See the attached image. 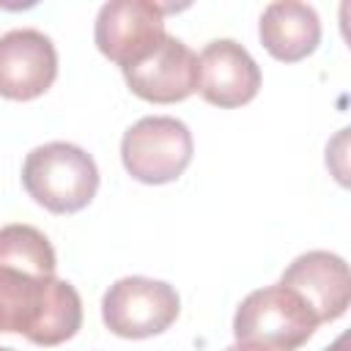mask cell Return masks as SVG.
<instances>
[{"instance_id": "1", "label": "cell", "mask_w": 351, "mask_h": 351, "mask_svg": "<svg viewBox=\"0 0 351 351\" xmlns=\"http://www.w3.org/2000/svg\"><path fill=\"white\" fill-rule=\"evenodd\" d=\"M82 326V299L69 280L0 266V335H22L33 346H60Z\"/></svg>"}, {"instance_id": "2", "label": "cell", "mask_w": 351, "mask_h": 351, "mask_svg": "<svg viewBox=\"0 0 351 351\" xmlns=\"http://www.w3.org/2000/svg\"><path fill=\"white\" fill-rule=\"evenodd\" d=\"M27 195L52 214H74L85 208L99 189V167L93 156L74 143L36 145L22 165Z\"/></svg>"}, {"instance_id": "3", "label": "cell", "mask_w": 351, "mask_h": 351, "mask_svg": "<svg viewBox=\"0 0 351 351\" xmlns=\"http://www.w3.org/2000/svg\"><path fill=\"white\" fill-rule=\"evenodd\" d=\"M315 329L318 318L313 310L282 282L247 293L233 315L236 343L258 351H296L313 337Z\"/></svg>"}, {"instance_id": "4", "label": "cell", "mask_w": 351, "mask_h": 351, "mask_svg": "<svg viewBox=\"0 0 351 351\" xmlns=\"http://www.w3.org/2000/svg\"><path fill=\"white\" fill-rule=\"evenodd\" d=\"M192 132L173 115H145L123 132L121 162L140 184H170L192 162Z\"/></svg>"}, {"instance_id": "5", "label": "cell", "mask_w": 351, "mask_h": 351, "mask_svg": "<svg viewBox=\"0 0 351 351\" xmlns=\"http://www.w3.org/2000/svg\"><path fill=\"white\" fill-rule=\"evenodd\" d=\"M181 313L178 291L154 277H121L101 296L104 326L126 340H143L162 335Z\"/></svg>"}, {"instance_id": "6", "label": "cell", "mask_w": 351, "mask_h": 351, "mask_svg": "<svg viewBox=\"0 0 351 351\" xmlns=\"http://www.w3.org/2000/svg\"><path fill=\"white\" fill-rule=\"evenodd\" d=\"M165 5L154 0H110L99 8L93 41L121 71L151 55L165 38Z\"/></svg>"}, {"instance_id": "7", "label": "cell", "mask_w": 351, "mask_h": 351, "mask_svg": "<svg viewBox=\"0 0 351 351\" xmlns=\"http://www.w3.org/2000/svg\"><path fill=\"white\" fill-rule=\"evenodd\" d=\"M58 77V52L36 27H14L0 36V96L11 101L38 99Z\"/></svg>"}, {"instance_id": "8", "label": "cell", "mask_w": 351, "mask_h": 351, "mask_svg": "<svg viewBox=\"0 0 351 351\" xmlns=\"http://www.w3.org/2000/svg\"><path fill=\"white\" fill-rule=\"evenodd\" d=\"M261 90L255 58L233 38H214L197 55V93L222 110L252 101Z\"/></svg>"}, {"instance_id": "9", "label": "cell", "mask_w": 351, "mask_h": 351, "mask_svg": "<svg viewBox=\"0 0 351 351\" xmlns=\"http://www.w3.org/2000/svg\"><path fill=\"white\" fill-rule=\"evenodd\" d=\"M129 90L154 104L184 101L197 90V55L176 36H165L162 44L123 69Z\"/></svg>"}, {"instance_id": "10", "label": "cell", "mask_w": 351, "mask_h": 351, "mask_svg": "<svg viewBox=\"0 0 351 351\" xmlns=\"http://www.w3.org/2000/svg\"><path fill=\"white\" fill-rule=\"evenodd\" d=\"M280 282L304 299V304L313 310L318 324L335 321L348 310V299H351L348 263L329 250L302 252L285 266Z\"/></svg>"}, {"instance_id": "11", "label": "cell", "mask_w": 351, "mask_h": 351, "mask_svg": "<svg viewBox=\"0 0 351 351\" xmlns=\"http://www.w3.org/2000/svg\"><path fill=\"white\" fill-rule=\"evenodd\" d=\"M258 36L274 60L296 63L315 52L321 41V19L313 5L299 0L269 3L258 22Z\"/></svg>"}, {"instance_id": "12", "label": "cell", "mask_w": 351, "mask_h": 351, "mask_svg": "<svg viewBox=\"0 0 351 351\" xmlns=\"http://www.w3.org/2000/svg\"><path fill=\"white\" fill-rule=\"evenodd\" d=\"M0 266L38 277H55V250L49 239L33 225H3L0 228Z\"/></svg>"}, {"instance_id": "13", "label": "cell", "mask_w": 351, "mask_h": 351, "mask_svg": "<svg viewBox=\"0 0 351 351\" xmlns=\"http://www.w3.org/2000/svg\"><path fill=\"white\" fill-rule=\"evenodd\" d=\"M324 351H348V335H340L332 346H326Z\"/></svg>"}, {"instance_id": "14", "label": "cell", "mask_w": 351, "mask_h": 351, "mask_svg": "<svg viewBox=\"0 0 351 351\" xmlns=\"http://www.w3.org/2000/svg\"><path fill=\"white\" fill-rule=\"evenodd\" d=\"M225 351H258V348H252V346H244V343H233V346H228Z\"/></svg>"}, {"instance_id": "15", "label": "cell", "mask_w": 351, "mask_h": 351, "mask_svg": "<svg viewBox=\"0 0 351 351\" xmlns=\"http://www.w3.org/2000/svg\"><path fill=\"white\" fill-rule=\"evenodd\" d=\"M0 351H14V348H3V346H0Z\"/></svg>"}]
</instances>
